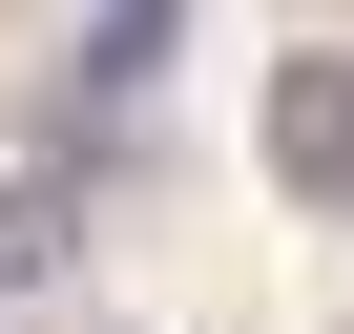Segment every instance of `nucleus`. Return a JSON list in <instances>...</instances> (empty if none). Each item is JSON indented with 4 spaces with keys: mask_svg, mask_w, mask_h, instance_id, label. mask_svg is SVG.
Masks as SVG:
<instances>
[{
    "mask_svg": "<svg viewBox=\"0 0 354 334\" xmlns=\"http://www.w3.org/2000/svg\"><path fill=\"white\" fill-rule=\"evenodd\" d=\"M271 188L354 209V63H271Z\"/></svg>",
    "mask_w": 354,
    "mask_h": 334,
    "instance_id": "nucleus-1",
    "label": "nucleus"
},
{
    "mask_svg": "<svg viewBox=\"0 0 354 334\" xmlns=\"http://www.w3.org/2000/svg\"><path fill=\"white\" fill-rule=\"evenodd\" d=\"M84 272V167H0V292H63Z\"/></svg>",
    "mask_w": 354,
    "mask_h": 334,
    "instance_id": "nucleus-2",
    "label": "nucleus"
},
{
    "mask_svg": "<svg viewBox=\"0 0 354 334\" xmlns=\"http://www.w3.org/2000/svg\"><path fill=\"white\" fill-rule=\"evenodd\" d=\"M167 42H188V0H104V21H84V105H146Z\"/></svg>",
    "mask_w": 354,
    "mask_h": 334,
    "instance_id": "nucleus-3",
    "label": "nucleus"
}]
</instances>
